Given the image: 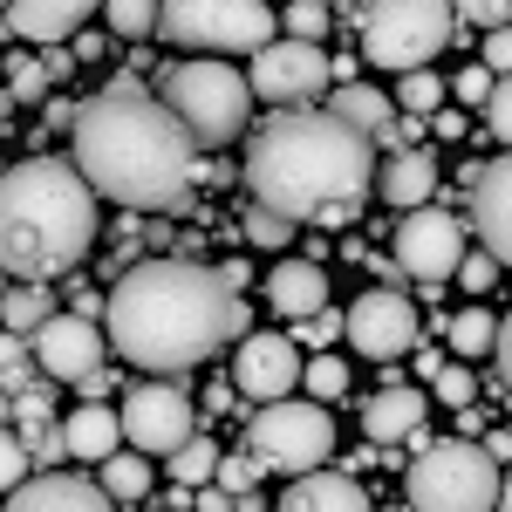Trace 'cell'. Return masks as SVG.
I'll use <instances>...</instances> for the list:
<instances>
[{"label":"cell","mask_w":512,"mask_h":512,"mask_svg":"<svg viewBox=\"0 0 512 512\" xmlns=\"http://www.w3.org/2000/svg\"><path fill=\"white\" fill-rule=\"evenodd\" d=\"M212 472H219V444H212V437H185V444L171 451V478H178V485H212Z\"/></svg>","instance_id":"obj_29"},{"label":"cell","mask_w":512,"mask_h":512,"mask_svg":"<svg viewBox=\"0 0 512 512\" xmlns=\"http://www.w3.org/2000/svg\"><path fill=\"white\" fill-rule=\"evenodd\" d=\"M451 21H472V28H512V0H451Z\"/></svg>","instance_id":"obj_36"},{"label":"cell","mask_w":512,"mask_h":512,"mask_svg":"<svg viewBox=\"0 0 512 512\" xmlns=\"http://www.w3.org/2000/svg\"><path fill=\"white\" fill-rule=\"evenodd\" d=\"M62 444H69V458H89V465H103L110 451L123 444V424L110 403H82L76 417L62 424Z\"/></svg>","instance_id":"obj_24"},{"label":"cell","mask_w":512,"mask_h":512,"mask_svg":"<svg viewBox=\"0 0 512 512\" xmlns=\"http://www.w3.org/2000/svg\"><path fill=\"white\" fill-rule=\"evenodd\" d=\"M192 512H233V492H219V485H198Z\"/></svg>","instance_id":"obj_46"},{"label":"cell","mask_w":512,"mask_h":512,"mask_svg":"<svg viewBox=\"0 0 512 512\" xmlns=\"http://www.w3.org/2000/svg\"><path fill=\"white\" fill-rule=\"evenodd\" d=\"M301 383L315 390V403H328V396L349 390V362L342 355H315V362H301Z\"/></svg>","instance_id":"obj_32"},{"label":"cell","mask_w":512,"mask_h":512,"mask_svg":"<svg viewBox=\"0 0 512 512\" xmlns=\"http://www.w3.org/2000/svg\"><path fill=\"white\" fill-rule=\"evenodd\" d=\"M451 96H458V103H478V110H485V103H492V69H485V62L458 69V76H451Z\"/></svg>","instance_id":"obj_40"},{"label":"cell","mask_w":512,"mask_h":512,"mask_svg":"<svg viewBox=\"0 0 512 512\" xmlns=\"http://www.w3.org/2000/svg\"><path fill=\"white\" fill-rule=\"evenodd\" d=\"M0 512H110V492L89 485V478H69V472H41L28 485H14Z\"/></svg>","instance_id":"obj_17"},{"label":"cell","mask_w":512,"mask_h":512,"mask_svg":"<svg viewBox=\"0 0 512 512\" xmlns=\"http://www.w3.org/2000/svg\"><path fill=\"white\" fill-rule=\"evenodd\" d=\"M492 274H499V260H492V253H465V260H458V287H465V294H485V287H492Z\"/></svg>","instance_id":"obj_42"},{"label":"cell","mask_w":512,"mask_h":512,"mask_svg":"<svg viewBox=\"0 0 512 512\" xmlns=\"http://www.w3.org/2000/svg\"><path fill=\"white\" fill-rule=\"evenodd\" d=\"M485 123H492V137L512 151V76L492 82V103H485Z\"/></svg>","instance_id":"obj_38"},{"label":"cell","mask_w":512,"mask_h":512,"mask_svg":"<svg viewBox=\"0 0 512 512\" xmlns=\"http://www.w3.org/2000/svg\"><path fill=\"white\" fill-rule=\"evenodd\" d=\"M48 69H41V62H28V55H21V62H7V96H14V103H41V96H48Z\"/></svg>","instance_id":"obj_34"},{"label":"cell","mask_w":512,"mask_h":512,"mask_svg":"<svg viewBox=\"0 0 512 512\" xmlns=\"http://www.w3.org/2000/svg\"><path fill=\"white\" fill-rule=\"evenodd\" d=\"M48 315H55V294H41V287L0 294V328H7V335H35Z\"/></svg>","instance_id":"obj_26"},{"label":"cell","mask_w":512,"mask_h":512,"mask_svg":"<svg viewBox=\"0 0 512 512\" xmlns=\"http://www.w3.org/2000/svg\"><path fill=\"white\" fill-rule=\"evenodd\" d=\"M41 69H48V76L62 82L69 69H76V48H48V55H41Z\"/></svg>","instance_id":"obj_47"},{"label":"cell","mask_w":512,"mask_h":512,"mask_svg":"<svg viewBox=\"0 0 512 512\" xmlns=\"http://www.w3.org/2000/svg\"><path fill=\"white\" fill-rule=\"evenodd\" d=\"M246 185L253 205L274 219H349L362 192L376 185V151L328 110H274L246 144Z\"/></svg>","instance_id":"obj_3"},{"label":"cell","mask_w":512,"mask_h":512,"mask_svg":"<svg viewBox=\"0 0 512 512\" xmlns=\"http://www.w3.org/2000/svg\"><path fill=\"white\" fill-rule=\"evenodd\" d=\"M342 335H349V349H362L369 362H396V355L417 342V308H410V294H396V287H369V294H355V308L342 315Z\"/></svg>","instance_id":"obj_14"},{"label":"cell","mask_w":512,"mask_h":512,"mask_svg":"<svg viewBox=\"0 0 512 512\" xmlns=\"http://www.w3.org/2000/svg\"><path fill=\"white\" fill-rule=\"evenodd\" d=\"M492 362H499V383L512 390V315L499 321V335H492Z\"/></svg>","instance_id":"obj_45"},{"label":"cell","mask_w":512,"mask_h":512,"mask_svg":"<svg viewBox=\"0 0 512 512\" xmlns=\"http://www.w3.org/2000/svg\"><path fill=\"white\" fill-rule=\"evenodd\" d=\"M362 431H369V444H396V437L424 431V396L417 390H376L362 403Z\"/></svg>","instance_id":"obj_23"},{"label":"cell","mask_w":512,"mask_h":512,"mask_svg":"<svg viewBox=\"0 0 512 512\" xmlns=\"http://www.w3.org/2000/svg\"><path fill=\"white\" fill-rule=\"evenodd\" d=\"M383 205H396V212H417V205H437V158L431 151H396L390 164H383Z\"/></svg>","instance_id":"obj_20"},{"label":"cell","mask_w":512,"mask_h":512,"mask_svg":"<svg viewBox=\"0 0 512 512\" xmlns=\"http://www.w3.org/2000/svg\"><path fill=\"white\" fill-rule=\"evenodd\" d=\"M103 315H110V349L164 383L205 362L219 342L246 335V301L226 294L219 267H198V260H137L110 287Z\"/></svg>","instance_id":"obj_2"},{"label":"cell","mask_w":512,"mask_h":512,"mask_svg":"<svg viewBox=\"0 0 512 512\" xmlns=\"http://www.w3.org/2000/svg\"><path fill=\"white\" fill-rule=\"evenodd\" d=\"M14 485H28V451L14 431H0V492H14Z\"/></svg>","instance_id":"obj_41"},{"label":"cell","mask_w":512,"mask_h":512,"mask_svg":"<svg viewBox=\"0 0 512 512\" xmlns=\"http://www.w3.org/2000/svg\"><path fill=\"white\" fill-rule=\"evenodd\" d=\"M28 349H35V369L48 383H89L103 369V355H110V335L82 315H48L28 335Z\"/></svg>","instance_id":"obj_13"},{"label":"cell","mask_w":512,"mask_h":512,"mask_svg":"<svg viewBox=\"0 0 512 512\" xmlns=\"http://www.w3.org/2000/svg\"><path fill=\"white\" fill-rule=\"evenodd\" d=\"M246 458L260 472H280V478H308L335 458V417L321 403H260V417L246 424Z\"/></svg>","instance_id":"obj_9"},{"label":"cell","mask_w":512,"mask_h":512,"mask_svg":"<svg viewBox=\"0 0 512 512\" xmlns=\"http://www.w3.org/2000/svg\"><path fill=\"white\" fill-rule=\"evenodd\" d=\"M321 7H335V0H321Z\"/></svg>","instance_id":"obj_51"},{"label":"cell","mask_w":512,"mask_h":512,"mask_svg":"<svg viewBox=\"0 0 512 512\" xmlns=\"http://www.w3.org/2000/svg\"><path fill=\"white\" fill-rule=\"evenodd\" d=\"M103 48H110V41H103V35H76V62H96Z\"/></svg>","instance_id":"obj_48"},{"label":"cell","mask_w":512,"mask_h":512,"mask_svg":"<svg viewBox=\"0 0 512 512\" xmlns=\"http://www.w3.org/2000/svg\"><path fill=\"white\" fill-rule=\"evenodd\" d=\"M431 383H437V403H451V410H465V403H472V390H478L472 369H458V362H444Z\"/></svg>","instance_id":"obj_37"},{"label":"cell","mask_w":512,"mask_h":512,"mask_svg":"<svg viewBox=\"0 0 512 512\" xmlns=\"http://www.w3.org/2000/svg\"><path fill=\"white\" fill-rule=\"evenodd\" d=\"M403 492H410V512H492L499 506V465L485 458V444L437 437L431 451H417Z\"/></svg>","instance_id":"obj_7"},{"label":"cell","mask_w":512,"mask_h":512,"mask_svg":"<svg viewBox=\"0 0 512 512\" xmlns=\"http://www.w3.org/2000/svg\"><path fill=\"white\" fill-rule=\"evenodd\" d=\"M96 7L103 0H7V28L21 41H35V48H62Z\"/></svg>","instance_id":"obj_18"},{"label":"cell","mask_w":512,"mask_h":512,"mask_svg":"<svg viewBox=\"0 0 512 512\" xmlns=\"http://www.w3.org/2000/svg\"><path fill=\"white\" fill-rule=\"evenodd\" d=\"M267 301H274V315L308 321L328 308V274H321L315 260H280L274 274H267Z\"/></svg>","instance_id":"obj_19"},{"label":"cell","mask_w":512,"mask_h":512,"mask_svg":"<svg viewBox=\"0 0 512 512\" xmlns=\"http://www.w3.org/2000/svg\"><path fill=\"white\" fill-rule=\"evenodd\" d=\"M499 512H512V472L499 478Z\"/></svg>","instance_id":"obj_50"},{"label":"cell","mask_w":512,"mask_h":512,"mask_svg":"<svg viewBox=\"0 0 512 512\" xmlns=\"http://www.w3.org/2000/svg\"><path fill=\"white\" fill-rule=\"evenodd\" d=\"M328 117L349 123L355 137L376 144V137H390V130H396V103L383 96V89H369V82H342V89L328 96Z\"/></svg>","instance_id":"obj_22"},{"label":"cell","mask_w":512,"mask_h":512,"mask_svg":"<svg viewBox=\"0 0 512 512\" xmlns=\"http://www.w3.org/2000/svg\"><path fill=\"white\" fill-rule=\"evenodd\" d=\"M103 492H110V499H144V492H151V465L110 451V458H103Z\"/></svg>","instance_id":"obj_30"},{"label":"cell","mask_w":512,"mask_h":512,"mask_svg":"<svg viewBox=\"0 0 512 512\" xmlns=\"http://www.w3.org/2000/svg\"><path fill=\"white\" fill-rule=\"evenodd\" d=\"M76 171L96 198L123 212H185L192 205L198 151L185 123L144 82H110L76 110Z\"/></svg>","instance_id":"obj_1"},{"label":"cell","mask_w":512,"mask_h":512,"mask_svg":"<svg viewBox=\"0 0 512 512\" xmlns=\"http://www.w3.org/2000/svg\"><path fill=\"white\" fill-rule=\"evenodd\" d=\"M485 458H492V465H506V458H512V431L492 437V444H485Z\"/></svg>","instance_id":"obj_49"},{"label":"cell","mask_w":512,"mask_h":512,"mask_svg":"<svg viewBox=\"0 0 512 512\" xmlns=\"http://www.w3.org/2000/svg\"><path fill=\"white\" fill-rule=\"evenodd\" d=\"M158 14H164V0H103V21H110V35H117V41L158 35Z\"/></svg>","instance_id":"obj_25"},{"label":"cell","mask_w":512,"mask_h":512,"mask_svg":"<svg viewBox=\"0 0 512 512\" xmlns=\"http://www.w3.org/2000/svg\"><path fill=\"white\" fill-rule=\"evenodd\" d=\"M451 96V82L444 76H424V69H410V76L396 82V110L403 117H437V103Z\"/></svg>","instance_id":"obj_28"},{"label":"cell","mask_w":512,"mask_h":512,"mask_svg":"<svg viewBox=\"0 0 512 512\" xmlns=\"http://www.w3.org/2000/svg\"><path fill=\"white\" fill-rule=\"evenodd\" d=\"M89 239H96V192L82 185L76 164L28 158L0 178V274L41 287L82 267Z\"/></svg>","instance_id":"obj_4"},{"label":"cell","mask_w":512,"mask_h":512,"mask_svg":"<svg viewBox=\"0 0 512 512\" xmlns=\"http://www.w3.org/2000/svg\"><path fill=\"white\" fill-rule=\"evenodd\" d=\"M458 260H465V226H458L444 205L403 212V226H396V274L437 287V280L458 274Z\"/></svg>","instance_id":"obj_11"},{"label":"cell","mask_w":512,"mask_h":512,"mask_svg":"<svg viewBox=\"0 0 512 512\" xmlns=\"http://www.w3.org/2000/svg\"><path fill=\"white\" fill-rule=\"evenodd\" d=\"M21 451H28V465H55V458H69V444H62V431L55 424H21Z\"/></svg>","instance_id":"obj_35"},{"label":"cell","mask_w":512,"mask_h":512,"mask_svg":"<svg viewBox=\"0 0 512 512\" xmlns=\"http://www.w3.org/2000/svg\"><path fill=\"white\" fill-rule=\"evenodd\" d=\"M35 349H28V335H7L0 328V390L7 396H21V390H35Z\"/></svg>","instance_id":"obj_27"},{"label":"cell","mask_w":512,"mask_h":512,"mask_svg":"<svg viewBox=\"0 0 512 512\" xmlns=\"http://www.w3.org/2000/svg\"><path fill=\"white\" fill-rule=\"evenodd\" d=\"M246 239H253V246H287V239H294V226H287V219H274L267 205H253V212H246Z\"/></svg>","instance_id":"obj_39"},{"label":"cell","mask_w":512,"mask_h":512,"mask_svg":"<svg viewBox=\"0 0 512 512\" xmlns=\"http://www.w3.org/2000/svg\"><path fill=\"white\" fill-rule=\"evenodd\" d=\"M485 69L492 76H512V28H492L485 35Z\"/></svg>","instance_id":"obj_44"},{"label":"cell","mask_w":512,"mask_h":512,"mask_svg":"<svg viewBox=\"0 0 512 512\" xmlns=\"http://www.w3.org/2000/svg\"><path fill=\"white\" fill-rule=\"evenodd\" d=\"M280 14L267 0H164L158 35L178 41V48H198V55H260L274 41Z\"/></svg>","instance_id":"obj_8"},{"label":"cell","mask_w":512,"mask_h":512,"mask_svg":"<svg viewBox=\"0 0 512 512\" xmlns=\"http://www.w3.org/2000/svg\"><path fill=\"white\" fill-rule=\"evenodd\" d=\"M458 21H451V0H369L362 7V55L376 69H431L437 55L451 48Z\"/></svg>","instance_id":"obj_6"},{"label":"cell","mask_w":512,"mask_h":512,"mask_svg":"<svg viewBox=\"0 0 512 512\" xmlns=\"http://www.w3.org/2000/svg\"><path fill=\"white\" fill-rule=\"evenodd\" d=\"M158 103L185 123L192 151H219V144H233L239 130H246V117H253V89H246V76L226 69L219 55L164 69V96H158Z\"/></svg>","instance_id":"obj_5"},{"label":"cell","mask_w":512,"mask_h":512,"mask_svg":"<svg viewBox=\"0 0 512 512\" xmlns=\"http://www.w3.org/2000/svg\"><path fill=\"white\" fill-rule=\"evenodd\" d=\"M328 55H321L315 41H287L274 35L260 55H253V69H246V89L260 96V103H274V110H301V103H315L321 89H328Z\"/></svg>","instance_id":"obj_10"},{"label":"cell","mask_w":512,"mask_h":512,"mask_svg":"<svg viewBox=\"0 0 512 512\" xmlns=\"http://www.w3.org/2000/svg\"><path fill=\"white\" fill-rule=\"evenodd\" d=\"M280 28H287V41H328V7L321 0H294L287 14H280Z\"/></svg>","instance_id":"obj_33"},{"label":"cell","mask_w":512,"mask_h":512,"mask_svg":"<svg viewBox=\"0 0 512 512\" xmlns=\"http://www.w3.org/2000/svg\"><path fill=\"white\" fill-rule=\"evenodd\" d=\"M492 335H499V321L485 315V308H465V315L451 321V349L465 355V362H478V355H492Z\"/></svg>","instance_id":"obj_31"},{"label":"cell","mask_w":512,"mask_h":512,"mask_svg":"<svg viewBox=\"0 0 512 512\" xmlns=\"http://www.w3.org/2000/svg\"><path fill=\"white\" fill-rule=\"evenodd\" d=\"M472 219H478V253H492L499 267H512V151L492 158L472 185Z\"/></svg>","instance_id":"obj_16"},{"label":"cell","mask_w":512,"mask_h":512,"mask_svg":"<svg viewBox=\"0 0 512 512\" xmlns=\"http://www.w3.org/2000/svg\"><path fill=\"white\" fill-rule=\"evenodd\" d=\"M219 492H246V485H253V478H260V465H253V458H246V451H239V458H226V451H219Z\"/></svg>","instance_id":"obj_43"},{"label":"cell","mask_w":512,"mask_h":512,"mask_svg":"<svg viewBox=\"0 0 512 512\" xmlns=\"http://www.w3.org/2000/svg\"><path fill=\"white\" fill-rule=\"evenodd\" d=\"M280 512H369V499H362V485H355L349 472H308L287 485V499H280Z\"/></svg>","instance_id":"obj_21"},{"label":"cell","mask_w":512,"mask_h":512,"mask_svg":"<svg viewBox=\"0 0 512 512\" xmlns=\"http://www.w3.org/2000/svg\"><path fill=\"white\" fill-rule=\"evenodd\" d=\"M301 383V349L287 335H239L233 349V390L253 403H280Z\"/></svg>","instance_id":"obj_15"},{"label":"cell","mask_w":512,"mask_h":512,"mask_svg":"<svg viewBox=\"0 0 512 512\" xmlns=\"http://www.w3.org/2000/svg\"><path fill=\"white\" fill-rule=\"evenodd\" d=\"M117 424L123 437L137 444V451H151V458H171L192 431V396L178 390V383H137V390L123 396V410H117Z\"/></svg>","instance_id":"obj_12"}]
</instances>
